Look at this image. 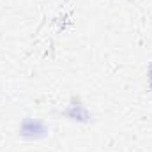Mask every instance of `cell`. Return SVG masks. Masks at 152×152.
I'll return each mask as SVG.
<instances>
[{"label": "cell", "mask_w": 152, "mask_h": 152, "mask_svg": "<svg viewBox=\"0 0 152 152\" xmlns=\"http://www.w3.org/2000/svg\"><path fill=\"white\" fill-rule=\"evenodd\" d=\"M50 133L48 124L42 118H36V117H25L20 124V136L30 142H37L46 138Z\"/></svg>", "instance_id": "obj_1"}, {"label": "cell", "mask_w": 152, "mask_h": 152, "mask_svg": "<svg viewBox=\"0 0 152 152\" xmlns=\"http://www.w3.org/2000/svg\"><path fill=\"white\" fill-rule=\"evenodd\" d=\"M62 113H64L66 118H69L71 122H78V124H87V122L92 120V113L88 112V108L81 101H78V99L76 101L73 99Z\"/></svg>", "instance_id": "obj_2"}, {"label": "cell", "mask_w": 152, "mask_h": 152, "mask_svg": "<svg viewBox=\"0 0 152 152\" xmlns=\"http://www.w3.org/2000/svg\"><path fill=\"white\" fill-rule=\"evenodd\" d=\"M147 80H149V88H151V92H152V62H151V66H149V69H147Z\"/></svg>", "instance_id": "obj_3"}]
</instances>
